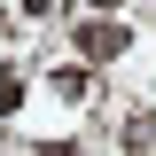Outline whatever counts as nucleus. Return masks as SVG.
Instances as JSON below:
<instances>
[{
	"mask_svg": "<svg viewBox=\"0 0 156 156\" xmlns=\"http://www.w3.org/2000/svg\"><path fill=\"white\" fill-rule=\"evenodd\" d=\"M16 101H23V78H16V70H0V117L16 109Z\"/></svg>",
	"mask_w": 156,
	"mask_h": 156,
	"instance_id": "obj_2",
	"label": "nucleus"
},
{
	"mask_svg": "<svg viewBox=\"0 0 156 156\" xmlns=\"http://www.w3.org/2000/svg\"><path fill=\"white\" fill-rule=\"evenodd\" d=\"M78 47H86L94 62H109V55H125V47H133V31H125V23H109V16H94V23H78Z\"/></svg>",
	"mask_w": 156,
	"mask_h": 156,
	"instance_id": "obj_1",
	"label": "nucleus"
},
{
	"mask_svg": "<svg viewBox=\"0 0 156 156\" xmlns=\"http://www.w3.org/2000/svg\"><path fill=\"white\" fill-rule=\"evenodd\" d=\"M39 156H78V140H47V148H39Z\"/></svg>",
	"mask_w": 156,
	"mask_h": 156,
	"instance_id": "obj_3",
	"label": "nucleus"
},
{
	"mask_svg": "<svg viewBox=\"0 0 156 156\" xmlns=\"http://www.w3.org/2000/svg\"><path fill=\"white\" fill-rule=\"evenodd\" d=\"M94 8H125V0H94Z\"/></svg>",
	"mask_w": 156,
	"mask_h": 156,
	"instance_id": "obj_4",
	"label": "nucleus"
}]
</instances>
